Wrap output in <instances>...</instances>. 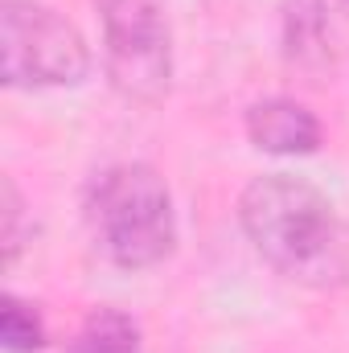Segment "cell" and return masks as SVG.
<instances>
[{
    "label": "cell",
    "instance_id": "3957f363",
    "mask_svg": "<svg viewBox=\"0 0 349 353\" xmlns=\"http://www.w3.org/2000/svg\"><path fill=\"white\" fill-rule=\"evenodd\" d=\"M0 70L8 87H74L90 74V46L58 8L41 0H4Z\"/></svg>",
    "mask_w": 349,
    "mask_h": 353
},
{
    "label": "cell",
    "instance_id": "5b68a950",
    "mask_svg": "<svg viewBox=\"0 0 349 353\" xmlns=\"http://www.w3.org/2000/svg\"><path fill=\"white\" fill-rule=\"evenodd\" d=\"M247 136L255 148L271 157H304L321 148V119L304 103L288 94H271L247 107Z\"/></svg>",
    "mask_w": 349,
    "mask_h": 353
},
{
    "label": "cell",
    "instance_id": "277c9868",
    "mask_svg": "<svg viewBox=\"0 0 349 353\" xmlns=\"http://www.w3.org/2000/svg\"><path fill=\"white\" fill-rule=\"evenodd\" d=\"M107 79L132 103H161L173 83V37L157 0H103Z\"/></svg>",
    "mask_w": 349,
    "mask_h": 353
},
{
    "label": "cell",
    "instance_id": "7a4b0ae2",
    "mask_svg": "<svg viewBox=\"0 0 349 353\" xmlns=\"http://www.w3.org/2000/svg\"><path fill=\"white\" fill-rule=\"evenodd\" d=\"M87 222L107 259L128 271L157 267L177 247V210L165 176L144 161H119L87 185Z\"/></svg>",
    "mask_w": 349,
    "mask_h": 353
},
{
    "label": "cell",
    "instance_id": "52a82bcc",
    "mask_svg": "<svg viewBox=\"0 0 349 353\" xmlns=\"http://www.w3.org/2000/svg\"><path fill=\"white\" fill-rule=\"evenodd\" d=\"M62 353H140V325L119 308H94Z\"/></svg>",
    "mask_w": 349,
    "mask_h": 353
},
{
    "label": "cell",
    "instance_id": "8992f818",
    "mask_svg": "<svg viewBox=\"0 0 349 353\" xmlns=\"http://www.w3.org/2000/svg\"><path fill=\"white\" fill-rule=\"evenodd\" d=\"M283 54L300 70H325L333 62L325 0H283Z\"/></svg>",
    "mask_w": 349,
    "mask_h": 353
},
{
    "label": "cell",
    "instance_id": "6da1fadb",
    "mask_svg": "<svg viewBox=\"0 0 349 353\" xmlns=\"http://www.w3.org/2000/svg\"><path fill=\"white\" fill-rule=\"evenodd\" d=\"M239 226L288 279L337 283L349 275V226L337 205L304 176H255L239 197Z\"/></svg>",
    "mask_w": 349,
    "mask_h": 353
},
{
    "label": "cell",
    "instance_id": "ba28073f",
    "mask_svg": "<svg viewBox=\"0 0 349 353\" xmlns=\"http://www.w3.org/2000/svg\"><path fill=\"white\" fill-rule=\"evenodd\" d=\"M0 341L8 353H33L46 345V325H41V312L33 304H25L21 296H4L0 304Z\"/></svg>",
    "mask_w": 349,
    "mask_h": 353
},
{
    "label": "cell",
    "instance_id": "9c48e42d",
    "mask_svg": "<svg viewBox=\"0 0 349 353\" xmlns=\"http://www.w3.org/2000/svg\"><path fill=\"white\" fill-rule=\"evenodd\" d=\"M0 239H4V263L8 267L21 259V247L33 239V218H29V205H25L12 176L0 181Z\"/></svg>",
    "mask_w": 349,
    "mask_h": 353
}]
</instances>
